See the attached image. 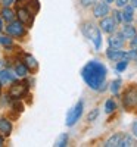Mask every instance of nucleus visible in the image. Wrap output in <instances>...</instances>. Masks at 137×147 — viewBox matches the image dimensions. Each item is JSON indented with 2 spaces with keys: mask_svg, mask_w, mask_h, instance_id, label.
<instances>
[{
  "mask_svg": "<svg viewBox=\"0 0 137 147\" xmlns=\"http://www.w3.org/2000/svg\"><path fill=\"white\" fill-rule=\"evenodd\" d=\"M24 65H25L28 69H31V71H35L37 68H39L37 60H35L31 55H25V56H24Z\"/></svg>",
  "mask_w": 137,
  "mask_h": 147,
  "instance_id": "17",
  "label": "nucleus"
},
{
  "mask_svg": "<svg viewBox=\"0 0 137 147\" xmlns=\"http://www.w3.org/2000/svg\"><path fill=\"white\" fill-rule=\"evenodd\" d=\"M2 16H3L5 21L10 22V21H14V19H15V12L12 10V9H9V7H3V10H2Z\"/></svg>",
  "mask_w": 137,
  "mask_h": 147,
  "instance_id": "20",
  "label": "nucleus"
},
{
  "mask_svg": "<svg viewBox=\"0 0 137 147\" xmlns=\"http://www.w3.org/2000/svg\"><path fill=\"white\" fill-rule=\"evenodd\" d=\"M106 56L109 60H112V62H118V60H122V59H127V52H124V50H119V49H112L109 47L108 50H106Z\"/></svg>",
  "mask_w": 137,
  "mask_h": 147,
  "instance_id": "11",
  "label": "nucleus"
},
{
  "mask_svg": "<svg viewBox=\"0 0 137 147\" xmlns=\"http://www.w3.org/2000/svg\"><path fill=\"white\" fill-rule=\"evenodd\" d=\"M0 93H2V82H0Z\"/></svg>",
  "mask_w": 137,
  "mask_h": 147,
  "instance_id": "39",
  "label": "nucleus"
},
{
  "mask_svg": "<svg viewBox=\"0 0 137 147\" xmlns=\"http://www.w3.org/2000/svg\"><path fill=\"white\" fill-rule=\"evenodd\" d=\"M83 109H84V105H83V102L80 100V102L68 112V116H66V125H68V127H72V125L81 118Z\"/></svg>",
  "mask_w": 137,
  "mask_h": 147,
  "instance_id": "5",
  "label": "nucleus"
},
{
  "mask_svg": "<svg viewBox=\"0 0 137 147\" xmlns=\"http://www.w3.org/2000/svg\"><path fill=\"white\" fill-rule=\"evenodd\" d=\"M109 5L108 3H105V2H94L93 3V15H94V18H103V16H106L108 13H109Z\"/></svg>",
  "mask_w": 137,
  "mask_h": 147,
  "instance_id": "9",
  "label": "nucleus"
},
{
  "mask_svg": "<svg viewBox=\"0 0 137 147\" xmlns=\"http://www.w3.org/2000/svg\"><path fill=\"white\" fill-rule=\"evenodd\" d=\"M2 30H3V22H2V19H0V32H2Z\"/></svg>",
  "mask_w": 137,
  "mask_h": 147,
  "instance_id": "38",
  "label": "nucleus"
},
{
  "mask_svg": "<svg viewBox=\"0 0 137 147\" xmlns=\"http://www.w3.org/2000/svg\"><path fill=\"white\" fill-rule=\"evenodd\" d=\"M131 131H133V134H134V137L137 138V121H134V124L131 125Z\"/></svg>",
  "mask_w": 137,
  "mask_h": 147,
  "instance_id": "34",
  "label": "nucleus"
},
{
  "mask_svg": "<svg viewBox=\"0 0 137 147\" xmlns=\"http://www.w3.org/2000/svg\"><path fill=\"white\" fill-rule=\"evenodd\" d=\"M130 49H133V50H137V34L130 40Z\"/></svg>",
  "mask_w": 137,
  "mask_h": 147,
  "instance_id": "29",
  "label": "nucleus"
},
{
  "mask_svg": "<svg viewBox=\"0 0 137 147\" xmlns=\"http://www.w3.org/2000/svg\"><path fill=\"white\" fill-rule=\"evenodd\" d=\"M115 3L118 7H124L125 5H128V0H115Z\"/></svg>",
  "mask_w": 137,
  "mask_h": 147,
  "instance_id": "32",
  "label": "nucleus"
},
{
  "mask_svg": "<svg viewBox=\"0 0 137 147\" xmlns=\"http://www.w3.org/2000/svg\"><path fill=\"white\" fill-rule=\"evenodd\" d=\"M28 71H30V69L24 65V63H18V65L15 66V74H16L18 77H22V78L28 75Z\"/></svg>",
  "mask_w": 137,
  "mask_h": 147,
  "instance_id": "19",
  "label": "nucleus"
},
{
  "mask_svg": "<svg viewBox=\"0 0 137 147\" xmlns=\"http://www.w3.org/2000/svg\"><path fill=\"white\" fill-rule=\"evenodd\" d=\"M3 143H5V140H3V137L0 136V146H3Z\"/></svg>",
  "mask_w": 137,
  "mask_h": 147,
  "instance_id": "37",
  "label": "nucleus"
},
{
  "mask_svg": "<svg viewBox=\"0 0 137 147\" xmlns=\"http://www.w3.org/2000/svg\"><path fill=\"white\" fill-rule=\"evenodd\" d=\"M108 43H109V47L112 49H122L124 44H125V38L122 37L121 32H112L111 37L108 38Z\"/></svg>",
  "mask_w": 137,
  "mask_h": 147,
  "instance_id": "10",
  "label": "nucleus"
},
{
  "mask_svg": "<svg viewBox=\"0 0 137 147\" xmlns=\"http://www.w3.org/2000/svg\"><path fill=\"white\" fill-rule=\"evenodd\" d=\"M122 136H124V132H117V134H114L106 143H105V147H119V143H121V138H122Z\"/></svg>",
  "mask_w": 137,
  "mask_h": 147,
  "instance_id": "15",
  "label": "nucleus"
},
{
  "mask_svg": "<svg viewBox=\"0 0 137 147\" xmlns=\"http://www.w3.org/2000/svg\"><path fill=\"white\" fill-rule=\"evenodd\" d=\"M27 93H28V84L25 81H22V82L14 81V82H12L10 90H9V97H12L14 100H19Z\"/></svg>",
  "mask_w": 137,
  "mask_h": 147,
  "instance_id": "4",
  "label": "nucleus"
},
{
  "mask_svg": "<svg viewBox=\"0 0 137 147\" xmlns=\"http://www.w3.org/2000/svg\"><path fill=\"white\" fill-rule=\"evenodd\" d=\"M80 28H81V32L87 37V38L93 41L96 50H99V49L102 47V34H100L99 27H96L92 21H84V22H81Z\"/></svg>",
  "mask_w": 137,
  "mask_h": 147,
  "instance_id": "2",
  "label": "nucleus"
},
{
  "mask_svg": "<svg viewBox=\"0 0 137 147\" xmlns=\"http://www.w3.org/2000/svg\"><path fill=\"white\" fill-rule=\"evenodd\" d=\"M0 132H2L3 136H10V132H12V124L9 122V119H6V118L0 119Z\"/></svg>",
  "mask_w": 137,
  "mask_h": 147,
  "instance_id": "16",
  "label": "nucleus"
},
{
  "mask_svg": "<svg viewBox=\"0 0 137 147\" xmlns=\"http://www.w3.org/2000/svg\"><path fill=\"white\" fill-rule=\"evenodd\" d=\"M16 16H18V21L22 22L24 25H27V27H31L33 25V13L27 9V7H18L16 10Z\"/></svg>",
  "mask_w": 137,
  "mask_h": 147,
  "instance_id": "8",
  "label": "nucleus"
},
{
  "mask_svg": "<svg viewBox=\"0 0 137 147\" xmlns=\"http://www.w3.org/2000/svg\"><path fill=\"white\" fill-rule=\"evenodd\" d=\"M122 9H124V12H121L122 13V22L124 24H131L133 19H134V7L131 5H125Z\"/></svg>",
  "mask_w": 137,
  "mask_h": 147,
  "instance_id": "12",
  "label": "nucleus"
},
{
  "mask_svg": "<svg viewBox=\"0 0 137 147\" xmlns=\"http://www.w3.org/2000/svg\"><path fill=\"white\" fill-rule=\"evenodd\" d=\"M128 62L130 60H127V59H122V60H118V63H117V71L118 72H122V71H125L127 69V66H128Z\"/></svg>",
  "mask_w": 137,
  "mask_h": 147,
  "instance_id": "23",
  "label": "nucleus"
},
{
  "mask_svg": "<svg viewBox=\"0 0 137 147\" xmlns=\"http://www.w3.org/2000/svg\"><path fill=\"white\" fill-rule=\"evenodd\" d=\"M128 3H131L133 7H137V0H128Z\"/></svg>",
  "mask_w": 137,
  "mask_h": 147,
  "instance_id": "35",
  "label": "nucleus"
},
{
  "mask_svg": "<svg viewBox=\"0 0 137 147\" xmlns=\"http://www.w3.org/2000/svg\"><path fill=\"white\" fill-rule=\"evenodd\" d=\"M0 3H2L5 7H9L10 5H14V3H15V0H0Z\"/></svg>",
  "mask_w": 137,
  "mask_h": 147,
  "instance_id": "31",
  "label": "nucleus"
},
{
  "mask_svg": "<svg viewBox=\"0 0 137 147\" xmlns=\"http://www.w3.org/2000/svg\"><path fill=\"white\" fill-rule=\"evenodd\" d=\"M12 43H14V41H12L10 37H7V35H2V37H0V44H2V46H5V47H10Z\"/></svg>",
  "mask_w": 137,
  "mask_h": 147,
  "instance_id": "24",
  "label": "nucleus"
},
{
  "mask_svg": "<svg viewBox=\"0 0 137 147\" xmlns=\"http://www.w3.org/2000/svg\"><path fill=\"white\" fill-rule=\"evenodd\" d=\"M102 2H105V3L109 5V3H114V0H102Z\"/></svg>",
  "mask_w": 137,
  "mask_h": 147,
  "instance_id": "36",
  "label": "nucleus"
},
{
  "mask_svg": "<svg viewBox=\"0 0 137 147\" xmlns=\"http://www.w3.org/2000/svg\"><path fill=\"white\" fill-rule=\"evenodd\" d=\"M136 144H137V141L131 136H128V134L124 132V136L121 138V143H119V147H130V146H136Z\"/></svg>",
  "mask_w": 137,
  "mask_h": 147,
  "instance_id": "18",
  "label": "nucleus"
},
{
  "mask_svg": "<svg viewBox=\"0 0 137 147\" xmlns=\"http://www.w3.org/2000/svg\"><path fill=\"white\" fill-rule=\"evenodd\" d=\"M112 15H114V19H115L118 24L122 22V13H121L119 10H114V13H112Z\"/></svg>",
  "mask_w": 137,
  "mask_h": 147,
  "instance_id": "28",
  "label": "nucleus"
},
{
  "mask_svg": "<svg viewBox=\"0 0 137 147\" xmlns=\"http://www.w3.org/2000/svg\"><path fill=\"white\" fill-rule=\"evenodd\" d=\"M66 143H68V136L66 134H62V136L58 138V141H56V146L58 147H64V146H66Z\"/></svg>",
  "mask_w": 137,
  "mask_h": 147,
  "instance_id": "25",
  "label": "nucleus"
},
{
  "mask_svg": "<svg viewBox=\"0 0 137 147\" xmlns=\"http://www.w3.org/2000/svg\"><path fill=\"white\" fill-rule=\"evenodd\" d=\"M115 109H117V103L114 102V99L106 100V103H105V112H106V113H112V112H115Z\"/></svg>",
  "mask_w": 137,
  "mask_h": 147,
  "instance_id": "21",
  "label": "nucleus"
},
{
  "mask_svg": "<svg viewBox=\"0 0 137 147\" xmlns=\"http://www.w3.org/2000/svg\"><path fill=\"white\" fill-rule=\"evenodd\" d=\"M81 77L92 90H103L105 88L103 85L106 81V68L97 60H90L83 68Z\"/></svg>",
  "mask_w": 137,
  "mask_h": 147,
  "instance_id": "1",
  "label": "nucleus"
},
{
  "mask_svg": "<svg viewBox=\"0 0 137 147\" xmlns=\"http://www.w3.org/2000/svg\"><path fill=\"white\" fill-rule=\"evenodd\" d=\"M121 84H122V82H121V80H115L114 82L111 84V91L114 93L115 96H118V94H119V90H121Z\"/></svg>",
  "mask_w": 137,
  "mask_h": 147,
  "instance_id": "22",
  "label": "nucleus"
},
{
  "mask_svg": "<svg viewBox=\"0 0 137 147\" xmlns=\"http://www.w3.org/2000/svg\"><path fill=\"white\" fill-rule=\"evenodd\" d=\"M6 32L12 37H24L25 35V25L19 21H10V24L6 27Z\"/></svg>",
  "mask_w": 137,
  "mask_h": 147,
  "instance_id": "6",
  "label": "nucleus"
},
{
  "mask_svg": "<svg viewBox=\"0 0 137 147\" xmlns=\"http://www.w3.org/2000/svg\"><path fill=\"white\" fill-rule=\"evenodd\" d=\"M127 57H128V60H137V50H128L127 52Z\"/></svg>",
  "mask_w": 137,
  "mask_h": 147,
  "instance_id": "26",
  "label": "nucleus"
},
{
  "mask_svg": "<svg viewBox=\"0 0 137 147\" xmlns=\"http://www.w3.org/2000/svg\"><path fill=\"white\" fill-rule=\"evenodd\" d=\"M121 34H122V37L125 40H131L133 37L137 34V30L131 25V24H124V27L121 30Z\"/></svg>",
  "mask_w": 137,
  "mask_h": 147,
  "instance_id": "13",
  "label": "nucleus"
},
{
  "mask_svg": "<svg viewBox=\"0 0 137 147\" xmlns=\"http://www.w3.org/2000/svg\"><path fill=\"white\" fill-rule=\"evenodd\" d=\"M122 105L130 112L131 110H137V85L136 84H130L125 88L122 96Z\"/></svg>",
  "mask_w": 137,
  "mask_h": 147,
  "instance_id": "3",
  "label": "nucleus"
},
{
  "mask_svg": "<svg viewBox=\"0 0 137 147\" xmlns=\"http://www.w3.org/2000/svg\"><path fill=\"white\" fill-rule=\"evenodd\" d=\"M14 107H15V109L18 110V112H22V110H24V106H22L21 103H18V100H16V102L14 103Z\"/></svg>",
  "mask_w": 137,
  "mask_h": 147,
  "instance_id": "33",
  "label": "nucleus"
},
{
  "mask_svg": "<svg viewBox=\"0 0 137 147\" xmlns=\"http://www.w3.org/2000/svg\"><path fill=\"white\" fill-rule=\"evenodd\" d=\"M117 25H118V22L114 19V16H103L100 18V24H99V27H100V30L106 34H112V32H115L117 31Z\"/></svg>",
  "mask_w": 137,
  "mask_h": 147,
  "instance_id": "7",
  "label": "nucleus"
},
{
  "mask_svg": "<svg viewBox=\"0 0 137 147\" xmlns=\"http://www.w3.org/2000/svg\"><path fill=\"white\" fill-rule=\"evenodd\" d=\"M97 115H99V109H93L92 112L89 113V116H87V119H89V121H94L97 118Z\"/></svg>",
  "mask_w": 137,
  "mask_h": 147,
  "instance_id": "27",
  "label": "nucleus"
},
{
  "mask_svg": "<svg viewBox=\"0 0 137 147\" xmlns=\"http://www.w3.org/2000/svg\"><path fill=\"white\" fill-rule=\"evenodd\" d=\"M14 81H16L15 74H12L10 71H2L0 72V82L2 84H12Z\"/></svg>",
  "mask_w": 137,
  "mask_h": 147,
  "instance_id": "14",
  "label": "nucleus"
},
{
  "mask_svg": "<svg viewBox=\"0 0 137 147\" xmlns=\"http://www.w3.org/2000/svg\"><path fill=\"white\" fill-rule=\"evenodd\" d=\"M81 2V6H84V7H87V6H92L96 0H80Z\"/></svg>",
  "mask_w": 137,
  "mask_h": 147,
  "instance_id": "30",
  "label": "nucleus"
}]
</instances>
